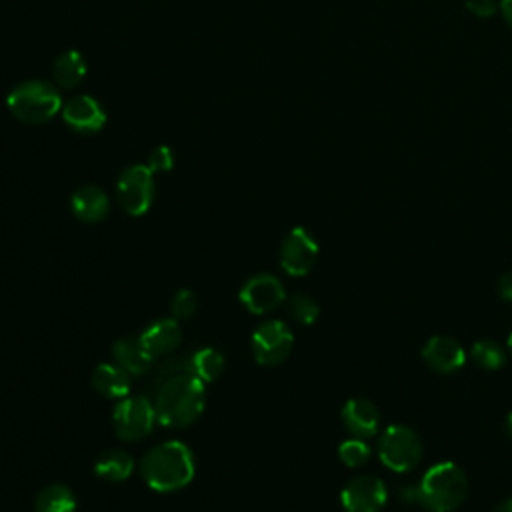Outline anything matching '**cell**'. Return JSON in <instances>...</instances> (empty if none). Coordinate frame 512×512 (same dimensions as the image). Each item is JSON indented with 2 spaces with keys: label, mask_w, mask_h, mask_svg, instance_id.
Masks as SVG:
<instances>
[{
  "label": "cell",
  "mask_w": 512,
  "mask_h": 512,
  "mask_svg": "<svg viewBox=\"0 0 512 512\" xmlns=\"http://www.w3.org/2000/svg\"><path fill=\"white\" fill-rule=\"evenodd\" d=\"M204 402V382L186 368L158 380L152 404L162 426L184 428L202 414Z\"/></svg>",
  "instance_id": "cell-1"
},
{
  "label": "cell",
  "mask_w": 512,
  "mask_h": 512,
  "mask_svg": "<svg viewBox=\"0 0 512 512\" xmlns=\"http://www.w3.org/2000/svg\"><path fill=\"white\" fill-rule=\"evenodd\" d=\"M138 470L146 486L154 492H176L194 478V456L178 440L160 442L142 456Z\"/></svg>",
  "instance_id": "cell-2"
},
{
  "label": "cell",
  "mask_w": 512,
  "mask_h": 512,
  "mask_svg": "<svg viewBox=\"0 0 512 512\" xmlns=\"http://www.w3.org/2000/svg\"><path fill=\"white\" fill-rule=\"evenodd\" d=\"M468 492V480L454 462H440L432 466L416 484V504L430 512L456 510Z\"/></svg>",
  "instance_id": "cell-3"
},
{
  "label": "cell",
  "mask_w": 512,
  "mask_h": 512,
  "mask_svg": "<svg viewBox=\"0 0 512 512\" xmlns=\"http://www.w3.org/2000/svg\"><path fill=\"white\" fill-rule=\"evenodd\" d=\"M14 118L24 124H42L62 110V98L54 84L44 80H28L14 86L6 98Z\"/></svg>",
  "instance_id": "cell-4"
},
{
  "label": "cell",
  "mask_w": 512,
  "mask_h": 512,
  "mask_svg": "<svg viewBox=\"0 0 512 512\" xmlns=\"http://www.w3.org/2000/svg\"><path fill=\"white\" fill-rule=\"evenodd\" d=\"M378 456L386 468L394 472H408L422 458L420 436L408 426L392 424L378 440Z\"/></svg>",
  "instance_id": "cell-5"
},
{
  "label": "cell",
  "mask_w": 512,
  "mask_h": 512,
  "mask_svg": "<svg viewBox=\"0 0 512 512\" xmlns=\"http://www.w3.org/2000/svg\"><path fill=\"white\" fill-rule=\"evenodd\" d=\"M156 422L154 404L146 396H124L112 412L114 432L126 442L146 438Z\"/></svg>",
  "instance_id": "cell-6"
},
{
  "label": "cell",
  "mask_w": 512,
  "mask_h": 512,
  "mask_svg": "<svg viewBox=\"0 0 512 512\" xmlns=\"http://www.w3.org/2000/svg\"><path fill=\"white\" fill-rule=\"evenodd\" d=\"M154 172L144 164L128 166L118 182L116 196L122 210L130 216H142L154 200Z\"/></svg>",
  "instance_id": "cell-7"
},
{
  "label": "cell",
  "mask_w": 512,
  "mask_h": 512,
  "mask_svg": "<svg viewBox=\"0 0 512 512\" xmlns=\"http://www.w3.org/2000/svg\"><path fill=\"white\" fill-rule=\"evenodd\" d=\"M294 336L290 328L282 320H266L262 322L250 340L252 356L262 366L282 364L292 352Z\"/></svg>",
  "instance_id": "cell-8"
},
{
  "label": "cell",
  "mask_w": 512,
  "mask_h": 512,
  "mask_svg": "<svg viewBox=\"0 0 512 512\" xmlns=\"http://www.w3.org/2000/svg\"><path fill=\"white\" fill-rule=\"evenodd\" d=\"M316 258L318 242L314 240V236L302 226L290 230L280 248V264L284 272L290 276H304L312 270Z\"/></svg>",
  "instance_id": "cell-9"
},
{
  "label": "cell",
  "mask_w": 512,
  "mask_h": 512,
  "mask_svg": "<svg viewBox=\"0 0 512 512\" xmlns=\"http://www.w3.org/2000/svg\"><path fill=\"white\" fill-rule=\"evenodd\" d=\"M386 484L370 474L352 478L340 494L346 512H378L386 504Z\"/></svg>",
  "instance_id": "cell-10"
},
{
  "label": "cell",
  "mask_w": 512,
  "mask_h": 512,
  "mask_svg": "<svg viewBox=\"0 0 512 512\" xmlns=\"http://www.w3.org/2000/svg\"><path fill=\"white\" fill-rule=\"evenodd\" d=\"M286 298L282 282L272 274H256L240 288V302L254 314H266L278 308Z\"/></svg>",
  "instance_id": "cell-11"
},
{
  "label": "cell",
  "mask_w": 512,
  "mask_h": 512,
  "mask_svg": "<svg viewBox=\"0 0 512 512\" xmlns=\"http://www.w3.org/2000/svg\"><path fill=\"white\" fill-rule=\"evenodd\" d=\"M64 122L76 132H98L106 124V112L94 96L80 94L62 104Z\"/></svg>",
  "instance_id": "cell-12"
},
{
  "label": "cell",
  "mask_w": 512,
  "mask_h": 512,
  "mask_svg": "<svg viewBox=\"0 0 512 512\" xmlns=\"http://www.w3.org/2000/svg\"><path fill=\"white\" fill-rule=\"evenodd\" d=\"M422 358L432 370H436L440 374H450L464 366L466 354L454 338L434 336L426 342V346L422 350Z\"/></svg>",
  "instance_id": "cell-13"
},
{
  "label": "cell",
  "mask_w": 512,
  "mask_h": 512,
  "mask_svg": "<svg viewBox=\"0 0 512 512\" xmlns=\"http://www.w3.org/2000/svg\"><path fill=\"white\" fill-rule=\"evenodd\" d=\"M342 422L354 438H372L378 432V408L366 398H352L342 408Z\"/></svg>",
  "instance_id": "cell-14"
},
{
  "label": "cell",
  "mask_w": 512,
  "mask_h": 512,
  "mask_svg": "<svg viewBox=\"0 0 512 512\" xmlns=\"http://www.w3.org/2000/svg\"><path fill=\"white\" fill-rule=\"evenodd\" d=\"M140 340L154 358L166 356L180 346L182 328L176 318H160L142 330Z\"/></svg>",
  "instance_id": "cell-15"
},
{
  "label": "cell",
  "mask_w": 512,
  "mask_h": 512,
  "mask_svg": "<svg viewBox=\"0 0 512 512\" xmlns=\"http://www.w3.org/2000/svg\"><path fill=\"white\" fill-rule=\"evenodd\" d=\"M70 208L80 222L94 224V222H100L108 214L110 200L102 188H98L94 184H86V186H80L72 194Z\"/></svg>",
  "instance_id": "cell-16"
},
{
  "label": "cell",
  "mask_w": 512,
  "mask_h": 512,
  "mask_svg": "<svg viewBox=\"0 0 512 512\" xmlns=\"http://www.w3.org/2000/svg\"><path fill=\"white\" fill-rule=\"evenodd\" d=\"M112 358L130 376L144 374L154 360V356L142 344L140 336H124V338L116 340L112 346Z\"/></svg>",
  "instance_id": "cell-17"
},
{
  "label": "cell",
  "mask_w": 512,
  "mask_h": 512,
  "mask_svg": "<svg viewBox=\"0 0 512 512\" xmlns=\"http://www.w3.org/2000/svg\"><path fill=\"white\" fill-rule=\"evenodd\" d=\"M92 386L104 398L122 400L130 392V374L116 362H102L92 372Z\"/></svg>",
  "instance_id": "cell-18"
},
{
  "label": "cell",
  "mask_w": 512,
  "mask_h": 512,
  "mask_svg": "<svg viewBox=\"0 0 512 512\" xmlns=\"http://www.w3.org/2000/svg\"><path fill=\"white\" fill-rule=\"evenodd\" d=\"M96 476L108 482H122L134 472V460L126 450L110 448L96 460Z\"/></svg>",
  "instance_id": "cell-19"
},
{
  "label": "cell",
  "mask_w": 512,
  "mask_h": 512,
  "mask_svg": "<svg viewBox=\"0 0 512 512\" xmlns=\"http://www.w3.org/2000/svg\"><path fill=\"white\" fill-rule=\"evenodd\" d=\"M52 74H54V82L60 88L70 90L82 82V78L86 74V62L80 52L68 50L56 58Z\"/></svg>",
  "instance_id": "cell-20"
},
{
  "label": "cell",
  "mask_w": 512,
  "mask_h": 512,
  "mask_svg": "<svg viewBox=\"0 0 512 512\" xmlns=\"http://www.w3.org/2000/svg\"><path fill=\"white\" fill-rule=\"evenodd\" d=\"M34 512H76V498L68 486L50 484L36 496Z\"/></svg>",
  "instance_id": "cell-21"
},
{
  "label": "cell",
  "mask_w": 512,
  "mask_h": 512,
  "mask_svg": "<svg viewBox=\"0 0 512 512\" xmlns=\"http://www.w3.org/2000/svg\"><path fill=\"white\" fill-rule=\"evenodd\" d=\"M188 370L204 384L212 382L224 370V356L216 348H200L188 358Z\"/></svg>",
  "instance_id": "cell-22"
},
{
  "label": "cell",
  "mask_w": 512,
  "mask_h": 512,
  "mask_svg": "<svg viewBox=\"0 0 512 512\" xmlns=\"http://www.w3.org/2000/svg\"><path fill=\"white\" fill-rule=\"evenodd\" d=\"M470 356L484 370H498L506 362V352L502 350L500 344H496L492 340L474 342V346L470 350Z\"/></svg>",
  "instance_id": "cell-23"
},
{
  "label": "cell",
  "mask_w": 512,
  "mask_h": 512,
  "mask_svg": "<svg viewBox=\"0 0 512 512\" xmlns=\"http://www.w3.org/2000/svg\"><path fill=\"white\" fill-rule=\"evenodd\" d=\"M288 312L300 324H312L318 318V304L306 294H294L288 298Z\"/></svg>",
  "instance_id": "cell-24"
},
{
  "label": "cell",
  "mask_w": 512,
  "mask_h": 512,
  "mask_svg": "<svg viewBox=\"0 0 512 512\" xmlns=\"http://www.w3.org/2000/svg\"><path fill=\"white\" fill-rule=\"evenodd\" d=\"M338 456L348 468H358L370 458V446L362 438H350L340 444Z\"/></svg>",
  "instance_id": "cell-25"
},
{
  "label": "cell",
  "mask_w": 512,
  "mask_h": 512,
  "mask_svg": "<svg viewBox=\"0 0 512 512\" xmlns=\"http://www.w3.org/2000/svg\"><path fill=\"white\" fill-rule=\"evenodd\" d=\"M198 308V298L192 290H178L170 302V310H172V318L182 320V318H190Z\"/></svg>",
  "instance_id": "cell-26"
},
{
  "label": "cell",
  "mask_w": 512,
  "mask_h": 512,
  "mask_svg": "<svg viewBox=\"0 0 512 512\" xmlns=\"http://www.w3.org/2000/svg\"><path fill=\"white\" fill-rule=\"evenodd\" d=\"M152 172H168L174 166V152L168 146H156L150 156H148V164H146Z\"/></svg>",
  "instance_id": "cell-27"
},
{
  "label": "cell",
  "mask_w": 512,
  "mask_h": 512,
  "mask_svg": "<svg viewBox=\"0 0 512 512\" xmlns=\"http://www.w3.org/2000/svg\"><path fill=\"white\" fill-rule=\"evenodd\" d=\"M466 8L478 18H490L496 14L500 4L496 0H466Z\"/></svg>",
  "instance_id": "cell-28"
},
{
  "label": "cell",
  "mask_w": 512,
  "mask_h": 512,
  "mask_svg": "<svg viewBox=\"0 0 512 512\" xmlns=\"http://www.w3.org/2000/svg\"><path fill=\"white\" fill-rule=\"evenodd\" d=\"M498 292H500V296H502L504 300L512 302V272H508V274H504V276L500 278V282H498Z\"/></svg>",
  "instance_id": "cell-29"
},
{
  "label": "cell",
  "mask_w": 512,
  "mask_h": 512,
  "mask_svg": "<svg viewBox=\"0 0 512 512\" xmlns=\"http://www.w3.org/2000/svg\"><path fill=\"white\" fill-rule=\"evenodd\" d=\"M502 18L506 20V24L512 28V0H500V8Z\"/></svg>",
  "instance_id": "cell-30"
},
{
  "label": "cell",
  "mask_w": 512,
  "mask_h": 512,
  "mask_svg": "<svg viewBox=\"0 0 512 512\" xmlns=\"http://www.w3.org/2000/svg\"><path fill=\"white\" fill-rule=\"evenodd\" d=\"M496 512H512V498H508L506 502H502V504L496 508Z\"/></svg>",
  "instance_id": "cell-31"
},
{
  "label": "cell",
  "mask_w": 512,
  "mask_h": 512,
  "mask_svg": "<svg viewBox=\"0 0 512 512\" xmlns=\"http://www.w3.org/2000/svg\"><path fill=\"white\" fill-rule=\"evenodd\" d=\"M506 434L512 438V412L506 416Z\"/></svg>",
  "instance_id": "cell-32"
},
{
  "label": "cell",
  "mask_w": 512,
  "mask_h": 512,
  "mask_svg": "<svg viewBox=\"0 0 512 512\" xmlns=\"http://www.w3.org/2000/svg\"><path fill=\"white\" fill-rule=\"evenodd\" d=\"M506 346H508V352H510V356H512V334L508 336V342H506Z\"/></svg>",
  "instance_id": "cell-33"
}]
</instances>
